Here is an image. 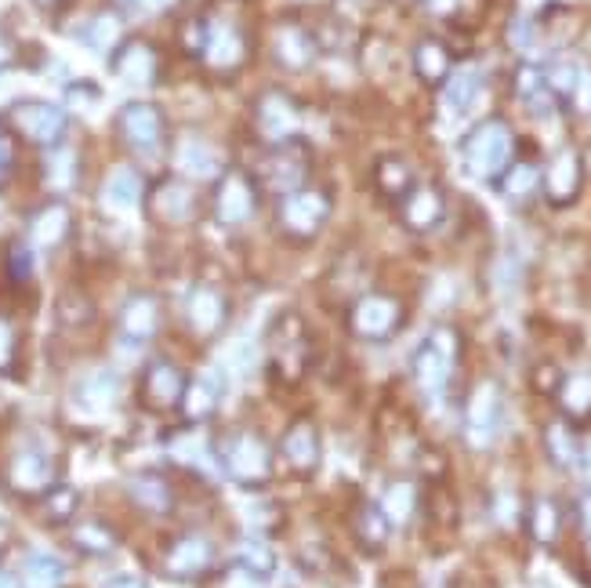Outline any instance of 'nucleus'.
<instances>
[{
    "mask_svg": "<svg viewBox=\"0 0 591 588\" xmlns=\"http://www.w3.org/2000/svg\"><path fill=\"white\" fill-rule=\"evenodd\" d=\"M102 588H146V581L134 578V574H117V578H109Z\"/></svg>",
    "mask_w": 591,
    "mask_h": 588,
    "instance_id": "4d7b16f0",
    "label": "nucleus"
},
{
    "mask_svg": "<svg viewBox=\"0 0 591 588\" xmlns=\"http://www.w3.org/2000/svg\"><path fill=\"white\" fill-rule=\"evenodd\" d=\"M94 320V306L84 295H62L59 298V323L62 327H84Z\"/></svg>",
    "mask_w": 591,
    "mask_h": 588,
    "instance_id": "79ce46f5",
    "label": "nucleus"
},
{
    "mask_svg": "<svg viewBox=\"0 0 591 588\" xmlns=\"http://www.w3.org/2000/svg\"><path fill=\"white\" fill-rule=\"evenodd\" d=\"M174 163H178V171H182V179H189V182L218 179V175H222V163H218L214 149L203 139H186L182 146H178Z\"/></svg>",
    "mask_w": 591,
    "mask_h": 588,
    "instance_id": "bb28decb",
    "label": "nucleus"
},
{
    "mask_svg": "<svg viewBox=\"0 0 591 588\" xmlns=\"http://www.w3.org/2000/svg\"><path fill=\"white\" fill-rule=\"evenodd\" d=\"M498 421H501V392L487 381V386L475 389L472 403H469V436H472V444H490Z\"/></svg>",
    "mask_w": 591,
    "mask_h": 588,
    "instance_id": "a878e982",
    "label": "nucleus"
},
{
    "mask_svg": "<svg viewBox=\"0 0 591 588\" xmlns=\"http://www.w3.org/2000/svg\"><path fill=\"white\" fill-rule=\"evenodd\" d=\"M80 40L94 51H117L123 44V19L117 11H99V16H91V22L80 30Z\"/></svg>",
    "mask_w": 591,
    "mask_h": 588,
    "instance_id": "473e14b6",
    "label": "nucleus"
},
{
    "mask_svg": "<svg viewBox=\"0 0 591 588\" xmlns=\"http://www.w3.org/2000/svg\"><path fill=\"white\" fill-rule=\"evenodd\" d=\"M360 538H363V545L367 549H381L384 545V538H389V527H384V516H381V509H363V516H360Z\"/></svg>",
    "mask_w": 591,
    "mask_h": 588,
    "instance_id": "c03bdc74",
    "label": "nucleus"
},
{
    "mask_svg": "<svg viewBox=\"0 0 591 588\" xmlns=\"http://www.w3.org/2000/svg\"><path fill=\"white\" fill-rule=\"evenodd\" d=\"M581 516H584V535H588V541H591V498L581 505Z\"/></svg>",
    "mask_w": 591,
    "mask_h": 588,
    "instance_id": "052dcab7",
    "label": "nucleus"
},
{
    "mask_svg": "<svg viewBox=\"0 0 591 588\" xmlns=\"http://www.w3.org/2000/svg\"><path fill=\"white\" fill-rule=\"evenodd\" d=\"M453 357H458V335L450 327H435V331L421 341L418 357H414V378L424 389H439L450 378Z\"/></svg>",
    "mask_w": 591,
    "mask_h": 588,
    "instance_id": "1a4fd4ad",
    "label": "nucleus"
},
{
    "mask_svg": "<svg viewBox=\"0 0 591 588\" xmlns=\"http://www.w3.org/2000/svg\"><path fill=\"white\" fill-rule=\"evenodd\" d=\"M182 392H186V375L178 371V363L171 360H153L149 363V371L142 375V403L149 410H171L182 403Z\"/></svg>",
    "mask_w": 591,
    "mask_h": 588,
    "instance_id": "dca6fc26",
    "label": "nucleus"
},
{
    "mask_svg": "<svg viewBox=\"0 0 591 588\" xmlns=\"http://www.w3.org/2000/svg\"><path fill=\"white\" fill-rule=\"evenodd\" d=\"M501 189L508 200H530L541 189V171L533 168V163H515V168L504 175Z\"/></svg>",
    "mask_w": 591,
    "mask_h": 588,
    "instance_id": "58836bf2",
    "label": "nucleus"
},
{
    "mask_svg": "<svg viewBox=\"0 0 591 588\" xmlns=\"http://www.w3.org/2000/svg\"><path fill=\"white\" fill-rule=\"evenodd\" d=\"M33 4H40V8H54L59 0H33Z\"/></svg>",
    "mask_w": 591,
    "mask_h": 588,
    "instance_id": "680f3d73",
    "label": "nucleus"
},
{
    "mask_svg": "<svg viewBox=\"0 0 591 588\" xmlns=\"http://www.w3.org/2000/svg\"><path fill=\"white\" fill-rule=\"evenodd\" d=\"M218 461L222 469L243 487H261L272 480V447L261 440L258 432H229L222 444H218Z\"/></svg>",
    "mask_w": 591,
    "mask_h": 588,
    "instance_id": "f257e3e1",
    "label": "nucleus"
},
{
    "mask_svg": "<svg viewBox=\"0 0 591 588\" xmlns=\"http://www.w3.org/2000/svg\"><path fill=\"white\" fill-rule=\"evenodd\" d=\"M479 91H483V77L475 70H458L447 80V91H443V106L450 117H469L472 106L479 102Z\"/></svg>",
    "mask_w": 591,
    "mask_h": 588,
    "instance_id": "c85d7f7f",
    "label": "nucleus"
},
{
    "mask_svg": "<svg viewBox=\"0 0 591 588\" xmlns=\"http://www.w3.org/2000/svg\"><path fill=\"white\" fill-rule=\"evenodd\" d=\"M443 211H447V200L443 193L432 186V182H424V186H410V193L403 197V222L414 229V232H429L435 229L439 222H443Z\"/></svg>",
    "mask_w": 591,
    "mask_h": 588,
    "instance_id": "412c9836",
    "label": "nucleus"
},
{
    "mask_svg": "<svg viewBox=\"0 0 591 588\" xmlns=\"http://www.w3.org/2000/svg\"><path fill=\"white\" fill-rule=\"evenodd\" d=\"M178 4H182V0H131V8L146 11V16H168Z\"/></svg>",
    "mask_w": 591,
    "mask_h": 588,
    "instance_id": "864d4df0",
    "label": "nucleus"
},
{
    "mask_svg": "<svg viewBox=\"0 0 591 588\" xmlns=\"http://www.w3.org/2000/svg\"><path fill=\"white\" fill-rule=\"evenodd\" d=\"M301 124V113L298 106L291 102V94L283 91H266L261 99L254 102V128L266 142H291L298 134Z\"/></svg>",
    "mask_w": 591,
    "mask_h": 588,
    "instance_id": "f8f14e48",
    "label": "nucleus"
},
{
    "mask_svg": "<svg viewBox=\"0 0 591 588\" xmlns=\"http://www.w3.org/2000/svg\"><path fill=\"white\" fill-rule=\"evenodd\" d=\"M44 182L51 189H59V193H66V189L77 186V175H80V160L70 146H51L44 149Z\"/></svg>",
    "mask_w": 591,
    "mask_h": 588,
    "instance_id": "72a5a7b5",
    "label": "nucleus"
},
{
    "mask_svg": "<svg viewBox=\"0 0 591 588\" xmlns=\"http://www.w3.org/2000/svg\"><path fill=\"white\" fill-rule=\"evenodd\" d=\"M120 331L128 335L131 341H146L160 331V298L149 295V291H139L131 295L128 302L120 309Z\"/></svg>",
    "mask_w": 591,
    "mask_h": 588,
    "instance_id": "5701e85b",
    "label": "nucleus"
},
{
    "mask_svg": "<svg viewBox=\"0 0 591 588\" xmlns=\"http://www.w3.org/2000/svg\"><path fill=\"white\" fill-rule=\"evenodd\" d=\"M410 505H414V501H410V487H392L389 490V516L395 519V524H400V519H407V512H410Z\"/></svg>",
    "mask_w": 591,
    "mask_h": 588,
    "instance_id": "603ef678",
    "label": "nucleus"
},
{
    "mask_svg": "<svg viewBox=\"0 0 591 588\" xmlns=\"http://www.w3.org/2000/svg\"><path fill=\"white\" fill-rule=\"evenodd\" d=\"M229 320V302L226 295L218 291L211 283H197L186 298V323L192 335L208 338V335H218Z\"/></svg>",
    "mask_w": 591,
    "mask_h": 588,
    "instance_id": "4468645a",
    "label": "nucleus"
},
{
    "mask_svg": "<svg viewBox=\"0 0 591 588\" xmlns=\"http://www.w3.org/2000/svg\"><path fill=\"white\" fill-rule=\"evenodd\" d=\"M142 197H146V186H142V175L134 168H113L109 179L102 182V208L113 215L134 211L142 203Z\"/></svg>",
    "mask_w": 591,
    "mask_h": 588,
    "instance_id": "b1692460",
    "label": "nucleus"
},
{
    "mask_svg": "<svg viewBox=\"0 0 591 588\" xmlns=\"http://www.w3.org/2000/svg\"><path fill=\"white\" fill-rule=\"evenodd\" d=\"M327 218H331V197L312 186L283 193L277 208V226L283 229V237H291V240H312L315 232L327 226Z\"/></svg>",
    "mask_w": 591,
    "mask_h": 588,
    "instance_id": "20e7f679",
    "label": "nucleus"
},
{
    "mask_svg": "<svg viewBox=\"0 0 591 588\" xmlns=\"http://www.w3.org/2000/svg\"><path fill=\"white\" fill-rule=\"evenodd\" d=\"M237 567H243L251 578H258V581H266V578H272L277 574V556H272V549L266 541H258V538H251V541H243L240 549H237Z\"/></svg>",
    "mask_w": 591,
    "mask_h": 588,
    "instance_id": "c9c22d12",
    "label": "nucleus"
},
{
    "mask_svg": "<svg viewBox=\"0 0 591 588\" xmlns=\"http://www.w3.org/2000/svg\"><path fill=\"white\" fill-rule=\"evenodd\" d=\"M258 360V349L251 346V338H232L218 357V371L222 375H251V367Z\"/></svg>",
    "mask_w": 591,
    "mask_h": 588,
    "instance_id": "4c0bfd02",
    "label": "nucleus"
},
{
    "mask_svg": "<svg viewBox=\"0 0 591 588\" xmlns=\"http://www.w3.org/2000/svg\"><path fill=\"white\" fill-rule=\"evenodd\" d=\"M266 182L272 189H280V193H294V189L305 186V175H309V157L305 149H301L294 139L291 142H277L272 146V153L266 157Z\"/></svg>",
    "mask_w": 591,
    "mask_h": 588,
    "instance_id": "f3484780",
    "label": "nucleus"
},
{
    "mask_svg": "<svg viewBox=\"0 0 591 588\" xmlns=\"http://www.w3.org/2000/svg\"><path fill=\"white\" fill-rule=\"evenodd\" d=\"M8 269L16 280H30L33 277V251L30 243H11L8 248Z\"/></svg>",
    "mask_w": 591,
    "mask_h": 588,
    "instance_id": "49530a36",
    "label": "nucleus"
},
{
    "mask_svg": "<svg viewBox=\"0 0 591 588\" xmlns=\"http://www.w3.org/2000/svg\"><path fill=\"white\" fill-rule=\"evenodd\" d=\"M146 203H149V218L163 229H186L197 222V215H200L197 189H192L189 179H174V175L171 179H160L149 189Z\"/></svg>",
    "mask_w": 591,
    "mask_h": 588,
    "instance_id": "423d86ee",
    "label": "nucleus"
},
{
    "mask_svg": "<svg viewBox=\"0 0 591 588\" xmlns=\"http://www.w3.org/2000/svg\"><path fill=\"white\" fill-rule=\"evenodd\" d=\"M214 567V545L203 535H186L178 538L168 552L160 559L163 578L171 581H197Z\"/></svg>",
    "mask_w": 591,
    "mask_h": 588,
    "instance_id": "9d476101",
    "label": "nucleus"
},
{
    "mask_svg": "<svg viewBox=\"0 0 591 588\" xmlns=\"http://www.w3.org/2000/svg\"><path fill=\"white\" fill-rule=\"evenodd\" d=\"M73 541H77V549H84L91 556H102L117 545V535L102 524H84V527L73 530Z\"/></svg>",
    "mask_w": 591,
    "mask_h": 588,
    "instance_id": "ea45409f",
    "label": "nucleus"
},
{
    "mask_svg": "<svg viewBox=\"0 0 591 588\" xmlns=\"http://www.w3.org/2000/svg\"><path fill=\"white\" fill-rule=\"evenodd\" d=\"M555 505L552 501H538L533 505V535H538L541 541H552L555 538Z\"/></svg>",
    "mask_w": 591,
    "mask_h": 588,
    "instance_id": "de8ad7c7",
    "label": "nucleus"
},
{
    "mask_svg": "<svg viewBox=\"0 0 591 588\" xmlns=\"http://www.w3.org/2000/svg\"><path fill=\"white\" fill-rule=\"evenodd\" d=\"M464 153V168H469L475 179H498L512 160V131H508L501 120H483L479 128L461 146Z\"/></svg>",
    "mask_w": 591,
    "mask_h": 588,
    "instance_id": "7ed1b4c3",
    "label": "nucleus"
},
{
    "mask_svg": "<svg viewBox=\"0 0 591 588\" xmlns=\"http://www.w3.org/2000/svg\"><path fill=\"white\" fill-rule=\"evenodd\" d=\"M8 480H11V487L19 490V495H44V490H51L54 469H51V461L40 455V450H22V455L11 461Z\"/></svg>",
    "mask_w": 591,
    "mask_h": 588,
    "instance_id": "393cba45",
    "label": "nucleus"
},
{
    "mask_svg": "<svg viewBox=\"0 0 591 588\" xmlns=\"http://www.w3.org/2000/svg\"><path fill=\"white\" fill-rule=\"evenodd\" d=\"M117 131L123 146L139 157H157L163 149V134H168V124H163V109L157 102L134 99L120 109L117 117Z\"/></svg>",
    "mask_w": 591,
    "mask_h": 588,
    "instance_id": "39448f33",
    "label": "nucleus"
},
{
    "mask_svg": "<svg viewBox=\"0 0 591 588\" xmlns=\"http://www.w3.org/2000/svg\"><path fill=\"white\" fill-rule=\"evenodd\" d=\"M0 588H22L16 574H8V570H0Z\"/></svg>",
    "mask_w": 591,
    "mask_h": 588,
    "instance_id": "bf43d9fd",
    "label": "nucleus"
},
{
    "mask_svg": "<svg viewBox=\"0 0 591 588\" xmlns=\"http://www.w3.org/2000/svg\"><path fill=\"white\" fill-rule=\"evenodd\" d=\"M222 588H261V585H258V578H251V574H247L243 567H237V570H232L229 578L222 581Z\"/></svg>",
    "mask_w": 591,
    "mask_h": 588,
    "instance_id": "5fc2aeb1",
    "label": "nucleus"
},
{
    "mask_svg": "<svg viewBox=\"0 0 591 588\" xmlns=\"http://www.w3.org/2000/svg\"><path fill=\"white\" fill-rule=\"evenodd\" d=\"M113 73L123 80V84L131 88H149L160 73V62H157V51L149 40L142 37H131L123 40V44L113 51Z\"/></svg>",
    "mask_w": 591,
    "mask_h": 588,
    "instance_id": "2eb2a0df",
    "label": "nucleus"
},
{
    "mask_svg": "<svg viewBox=\"0 0 591 588\" xmlns=\"http://www.w3.org/2000/svg\"><path fill=\"white\" fill-rule=\"evenodd\" d=\"M581 182H584V160L577 149H559V153L548 160L544 168V197L548 203H555V208H567V203L577 200L581 193Z\"/></svg>",
    "mask_w": 591,
    "mask_h": 588,
    "instance_id": "ddd939ff",
    "label": "nucleus"
},
{
    "mask_svg": "<svg viewBox=\"0 0 591 588\" xmlns=\"http://www.w3.org/2000/svg\"><path fill=\"white\" fill-rule=\"evenodd\" d=\"M272 54H277V62L287 66V70H305V66L315 62V33L287 19L272 33Z\"/></svg>",
    "mask_w": 591,
    "mask_h": 588,
    "instance_id": "6ab92c4d",
    "label": "nucleus"
},
{
    "mask_svg": "<svg viewBox=\"0 0 591 588\" xmlns=\"http://www.w3.org/2000/svg\"><path fill=\"white\" fill-rule=\"evenodd\" d=\"M66 102H70L77 113L80 109H94L102 102V88L94 84V80H77V84L66 88Z\"/></svg>",
    "mask_w": 591,
    "mask_h": 588,
    "instance_id": "a18cd8bd",
    "label": "nucleus"
},
{
    "mask_svg": "<svg viewBox=\"0 0 591 588\" xmlns=\"http://www.w3.org/2000/svg\"><path fill=\"white\" fill-rule=\"evenodd\" d=\"M562 407H567V415H591V375L567 378V386H562Z\"/></svg>",
    "mask_w": 591,
    "mask_h": 588,
    "instance_id": "a19ab883",
    "label": "nucleus"
},
{
    "mask_svg": "<svg viewBox=\"0 0 591 588\" xmlns=\"http://www.w3.org/2000/svg\"><path fill=\"white\" fill-rule=\"evenodd\" d=\"M208 22V37H203V51H200V59L211 66L214 73H237L243 70V62H247V37L237 22H211V19H203Z\"/></svg>",
    "mask_w": 591,
    "mask_h": 588,
    "instance_id": "6e6552de",
    "label": "nucleus"
},
{
    "mask_svg": "<svg viewBox=\"0 0 591 588\" xmlns=\"http://www.w3.org/2000/svg\"><path fill=\"white\" fill-rule=\"evenodd\" d=\"M515 94L533 109V113H552V109H555V94H552V88H548L541 66H530V62L519 66V73H515Z\"/></svg>",
    "mask_w": 591,
    "mask_h": 588,
    "instance_id": "c756f323",
    "label": "nucleus"
},
{
    "mask_svg": "<svg viewBox=\"0 0 591 588\" xmlns=\"http://www.w3.org/2000/svg\"><path fill=\"white\" fill-rule=\"evenodd\" d=\"M16 349H19L16 327L8 320H0V371H8V367L16 363Z\"/></svg>",
    "mask_w": 591,
    "mask_h": 588,
    "instance_id": "3c124183",
    "label": "nucleus"
},
{
    "mask_svg": "<svg viewBox=\"0 0 591 588\" xmlns=\"http://www.w3.org/2000/svg\"><path fill=\"white\" fill-rule=\"evenodd\" d=\"M280 455L294 472H301V476L315 472V465H320V458H323L320 432H315V426H309V421H294V426L283 432Z\"/></svg>",
    "mask_w": 591,
    "mask_h": 588,
    "instance_id": "aec40b11",
    "label": "nucleus"
},
{
    "mask_svg": "<svg viewBox=\"0 0 591 588\" xmlns=\"http://www.w3.org/2000/svg\"><path fill=\"white\" fill-rule=\"evenodd\" d=\"M570 99H573V106H577V113L591 117V66H581V77H577Z\"/></svg>",
    "mask_w": 591,
    "mask_h": 588,
    "instance_id": "8fccbe9b",
    "label": "nucleus"
},
{
    "mask_svg": "<svg viewBox=\"0 0 591 588\" xmlns=\"http://www.w3.org/2000/svg\"><path fill=\"white\" fill-rule=\"evenodd\" d=\"M414 70L424 84H443L450 77V51L443 40L435 37H424L421 44L414 48Z\"/></svg>",
    "mask_w": 591,
    "mask_h": 588,
    "instance_id": "7c9ffc66",
    "label": "nucleus"
},
{
    "mask_svg": "<svg viewBox=\"0 0 591 588\" xmlns=\"http://www.w3.org/2000/svg\"><path fill=\"white\" fill-rule=\"evenodd\" d=\"M44 512L51 524H66L73 512H77V495L70 487H59V490H48V498H44Z\"/></svg>",
    "mask_w": 591,
    "mask_h": 588,
    "instance_id": "37998d69",
    "label": "nucleus"
},
{
    "mask_svg": "<svg viewBox=\"0 0 591 588\" xmlns=\"http://www.w3.org/2000/svg\"><path fill=\"white\" fill-rule=\"evenodd\" d=\"M26 237H30V243H33V248H40V251L62 248V243L73 237V211L66 208L62 200L44 203V208H37V211L30 215Z\"/></svg>",
    "mask_w": 591,
    "mask_h": 588,
    "instance_id": "a211bd4d",
    "label": "nucleus"
},
{
    "mask_svg": "<svg viewBox=\"0 0 591 588\" xmlns=\"http://www.w3.org/2000/svg\"><path fill=\"white\" fill-rule=\"evenodd\" d=\"M16 59H19V44L8 33H0V70H4V66H11Z\"/></svg>",
    "mask_w": 591,
    "mask_h": 588,
    "instance_id": "6e6d98bb",
    "label": "nucleus"
},
{
    "mask_svg": "<svg viewBox=\"0 0 591 588\" xmlns=\"http://www.w3.org/2000/svg\"><path fill=\"white\" fill-rule=\"evenodd\" d=\"M258 211V186L247 171H222L214 186V218L222 226H243Z\"/></svg>",
    "mask_w": 591,
    "mask_h": 588,
    "instance_id": "0eeeda50",
    "label": "nucleus"
},
{
    "mask_svg": "<svg viewBox=\"0 0 591 588\" xmlns=\"http://www.w3.org/2000/svg\"><path fill=\"white\" fill-rule=\"evenodd\" d=\"M11 168H16V134H11V128L0 120V186L8 182Z\"/></svg>",
    "mask_w": 591,
    "mask_h": 588,
    "instance_id": "09e8293b",
    "label": "nucleus"
},
{
    "mask_svg": "<svg viewBox=\"0 0 591 588\" xmlns=\"http://www.w3.org/2000/svg\"><path fill=\"white\" fill-rule=\"evenodd\" d=\"M410 186H414V179H410V168L400 160V157H384L378 163V189L384 197H407Z\"/></svg>",
    "mask_w": 591,
    "mask_h": 588,
    "instance_id": "e433bc0d",
    "label": "nucleus"
},
{
    "mask_svg": "<svg viewBox=\"0 0 591 588\" xmlns=\"http://www.w3.org/2000/svg\"><path fill=\"white\" fill-rule=\"evenodd\" d=\"M62 578H66V567L54 556H44V552H33L22 567L26 588H59Z\"/></svg>",
    "mask_w": 591,
    "mask_h": 588,
    "instance_id": "f704fd0d",
    "label": "nucleus"
},
{
    "mask_svg": "<svg viewBox=\"0 0 591 588\" xmlns=\"http://www.w3.org/2000/svg\"><path fill=\"white\" fill-rule=\"evenodd\" d=\"M222 396H226V375L208 371V375L186 381L182 403H178V407H182V415L189 421H208L218 410V403H222Z\"/></svg>",
    "mask_w": 591,
    "mask_h": 588,
    "instance_id": "4be33fe9",
    "label": "nucleus"
},
{
    "mask_svg": "<svg viewBox=\"0 0 591 588\" xmlns=\"http://www.w3.org/2000/svg\"><path fill=\"white\" fill-rule=\"evenodd\" d=\"M352 331L367 338V341H384L400 331L403 320V306L389 295H363L360 302L352 306Z\"/></svg>",
    "mask_w": 591,
    "mask_h": 588,
    "instance_id": "9b49d317",
    "label": "nucleus"
},
{
    "mask_svg": "<svg viewBox=\"0 0 591 588\" xmlns=\"http://www.w3.org/2000/svg\"><path fill=\"white\" fill-rule=\"evenodd\" d=\"M128 487H131V498L139 501L142 509H149V512H171L174 509V490H171V484L163 480L160 472L134 476Z\"/></svg>",
    "mask_w": 591,
    "mask_h": 588,
    "instance_id": "2f4dec72",
    "label": "nucleus"
},
{
    "mask_svg": "<svg viewBox=\"0 0 591 588\" xmlns=\"http://www.w3.org/2000/svg\"><path fill=\"white\" fill-rule=\"evenodd\" d=\"M120 400V378L113 371H94L77 386V403L91 415H106Z\"/></svg>",
    "mask_w": 591,
    "mask_h": 588,
    "instance_id": "cd10ccee",
    "label": "nucleus"
},
{
    "mask_svg": "<svg viewBox=\"0 0 591 588\" xmlns=\"http://www.w3.org/2000/svg\"><path fill=\"white\" fill-rule=\"evenodd\" d=\"M4 124L11 128V134H22L26 142H33L40 149L62 146L66 131H70V120H66V109H59L54 102L44 99H19L8 106Z\"/></svg>",
    "mask_w": 591,
    "mask_h": 588,
    "instance_id": "f03ea898",
    "label": "nucleus"
},
{
    "mask_svg": "<svg viewBox=\"0 0 591 588\" xmlns=\"http://www.w3.org/2000/svg\"><path fill=\"white\" fill-rule=\"evenodd\" d=\"M429 4V11H435V16H450L453 8H458V0H424Z\"/></svg>",
    "mask_w": 591,
    "mask_h": 588,
    "instance_id": "13d9d810",
    "label": "nucleus"
}]
</instances>
